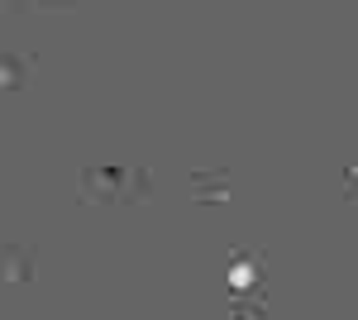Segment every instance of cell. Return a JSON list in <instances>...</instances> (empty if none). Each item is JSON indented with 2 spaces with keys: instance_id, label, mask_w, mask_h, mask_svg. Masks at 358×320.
<instances>
[{
  "instance_id": "cell-1",
  "label": "cell",
  "mask_w": 358,
  "mask_h": 320,
  "mask_svg": "<svg viewBox=\"0 0 358 320\" xmlns=\"http://www.w3.org/2000/svg\"><path fill=\"white\" fill-rule=\"evenodd\" d=\"M77 191L86 206H138L153 196V177L148 167H134V162H110V167H86Z\"/></svg>"
},
{
  "instance_id": "cell-3",
  "label": "cell",
  "mask_w": 358,
  "mask_h": 320,
  "mask_svg": "<svg viewBox=\"0 0 358 320\" xmlns=\"http://www.w3.org/2000/svg\"><path fill=\"white\" fill-rule=\"evenodd\" d=\"M187 182H192L196 206H220V201H229V172L224 167H196V172H187Z\"/></svg>"
},
{
  "instance_id": "cell-5",
  "label": "cell",
  "mask_w": 358,
  "mask_h": 320,
  "mask_svg": "<svg viewBox=\"0 0 358 320\" xmlns=\"http://www.w3.org/2000/svg\"><path fill=\"white\" fill-rule=\"evenodd\" d=\"M34 77V57H20V53H5V96H20L24 81Z\"/></svg>"
},
{
  "instance_id": "cell-6",
  "label": "cell",
  "mask_w": 358,
  "mask_h": 320,
  "mask_svg": "<svg viewBox=\"0 0 358 320\" xmlns=\"http://www.w3.org/2000/svg\"><path fill=\"white\" fill-rule=\"evenodd\" d=\"M339 187H344L349 201H358V162H344V167H339Z\"/></svg>"
},
{
  "instance_id": "cell-4",
  "label": "cell",
  "mask_w": 358,
  "mask_h": 320,
  "mask_svg": "<svg viewBox=\"0 0 358 320\" xmlns=\"http://www.w3.org/2000/svg\"><path fill=\"white\" fill-rule=\"evenodd\" d=\"M34 282V249L5 244V287H24Z\"/></svg>"
},
{
  "instance_id": "cell-2",
  "label": "cell",
  "mask_w": 358,
  "mask_h": 320,
  "mask_svg": "<svg viewBox=\"0 0 358 320\" xmlns=\"http://www.w3.org/2000/svg\"><path fill=\"white\" fill-rule=\"evenodd\" d=\"M263 277H268V258H263V249H234V253H229V267H224L229 316H263V311H268Z\"/></svg>"
}]
</instances>
